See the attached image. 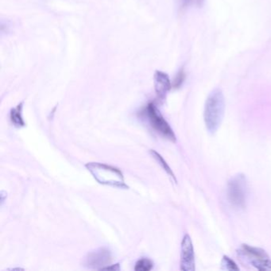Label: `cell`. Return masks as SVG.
Returning <instances> with one entry per match:
<instances>
[{"label": "cell", "instance_id": "1", "mask_svg": "<svg viewBox=\"0 0 271 271\" xmlns=\"http://www.w3.org/2000/svg\"><path fill=\"white\" fill-rule=\"evenodd\" d=\"M225 111V100L221 90L212 91L204 104V120L207 130L211 134L217 131L221 125Z\"/></svg>", "mask_w": 271, "mask_h": 271}, {"label": "cell", "instance_id": "2", "mask_svg": "<svg viewBox=\"0 0 271 271\" xmlns=\"http://www.w3.org/2000/svg\"><path fill=\"white\" fill-rule=\"evenodd\" d=\"M85 167L98 183L118 189H129V186L125 183L123 174L115 166L104 163H88Z\"/></svg>", "mask_w": 271, "mask_h": 271}, {"label": "cell", "instance_id": "3", "mask_svg": "<svg viewBox=\"0 0 271 271\" xmlns=\"http://www.w3.org/2000/svg\"><path fill=\"white\" fill-rule=\"evenodd\" d=\"M230 203L236 208H244L248 197V183L246 177L239 174L234 176L227 185Z\"/></svg>", "mask_w": 271, "mask_h": 271}, {"label": "cell", "instance_id": "4", "mask_svg": "<svg viewBox=\"0 0 271 271\" xmlns=\"http://www.w3.org/2000/svg\"><path fill=\"white\" fill-rule=\"evenodd\" d=\"M237 253L241 259L244 260L258 270H271L270 258L262 249L242 244Z\"/></svg>", "mask_w": 271, "mask_h": 271}, {"label": "cell", "instance_id": "5", "mask_svg": "<svg viewBox=\"0 0 271 271\" xmlns=\"http://www.w3.org/2000/svg\"><path fill=\"white\" fill-rule=\"evenodd\" d=\"M147 116L154 129L170 141H176V136L172 128L166 122L164 117L161 114L159 109L153 103L148 104L147 107Z\"/></svg>", "mask_w": 271, "mask_h": 271}, {"label": "cell", "instance_id": "6", "mask_svg": "<svg viewBox=\"0 0 271 271\" xmlns=\"http://www.w3.org/2000/svg\"><path fill=\"white\" fill-rule=\"evenodd\" d=\"M111 262V253L105 247L88 252L83 259L82 265L88 269H103Z\"/></svg>", "mask_w": 271, "mask_h": 271}, {"label": "cell", "instance_id": "7", "mask_svg": "<svg viewBox=\"0 0 271 271\" xmlns=\"http://www.w3.org/2000/svg\"><path fill=\"white\" fill-rule=\"evenodd\" d=\"M181 269L185 271L195 270L194 249L191 238L188 234L185 235L182 242Z\"/></svg>", "mask_w": 271, "mask_h": 271}, {"label": "cell", "instance_id": "8", "mask_svg": "<svg viewBox=\"0 0 271 271\" xmlns=\"http://www.w3.org/2000/svg\"><path fill=\"white\" fill-rule=\"evenodd\" d=\"M155 91L160 100H164L171 88L170 78L166 73L158 72L155 74Z\"/></svg>", "mask_w": 271, "mask_h": 271}, {"label": "cell", "instance_id": "9", "mask_svg": "<svg viewBox=\"0 0 271 271\" xmlns=\"http://www.w3.org/2000/svg\"><path fill=\"white\" fill-rule=\"evenodd\" d=\"M23 103H20L17 107H14L11 110L10 117L12 124L17 128L23 127L26 126V122L23 117Z\"/></svg>", "mask_w": 271, "mask_h": 271}, {"label": "cell", "instance_id": "10", "mask_svg": "<svg viewBox=\"0 0 271 271\" xmlns=\"http://www.w3.org/2000/svg\"><path fill=\"white\" fill-rule=\"evenodd\" d=\"M150 154H151V156L153 157L154 159L158 162L159 165L162 166V168L167 173L170 177H171L174 182H177V179H176L175 175H174V172H173L172 170L170 168L169 165L167 164L166 161L164 160L163 157L161 156V155H159L157 151H154V150H151L150 151Z\"/></svg>", "mask_w": 271, "mask_h": 271}, {"label": "cell", "instance_id": "11", "mask_svg": "<svg viewBox=\"0 0 271 271\" xmlns=\"http://www.w3.org/2000/svg\"><path fill=\"white\" fill-rule=\"evenodd\" d=\"M153 261L147 258H143L136 262L134 270L149 271L153 268Z\"/></svg>", "mask_w": 271, "mask_h": 271}, {"label": "cell", "instance_id": "12", "mask_svg": "<svg viewBox=\"0 0 271 271\" xmlns=\"http://www.w3.org/2000/svg\"><path fill=\"white\" fill-rule=\"evenodd\" d=\"M221 265L222 269H226V270H239V269L235 261L228 258L227 256H223Z\"/></svg>", "mask_w": 271, "mask_h": 271}, {"label": "cell", "instance_id": "13", "mask_svg": "<svg viewBox=\"0 0 271 271\" xmlns=\"http://www.w3.org/2000/svg\"><path fill=\"white\" fill-rule=\"evenodd\" d=\"M182 3V6L183 8H187L189 6H201L204 4V0H180Z\"/></svg>", "mask_w": 271, "mask_h": 271}, {"label": "cell", "instance_id": "14", "mask_svg": "<svg viewBox=\"0 0 271 271\" xmlns=\"http://www.w3.org/2000/svg\"><path fill=\"white\" fill-rule=\"evenodd\" d=\"M103 269H106V270H116L118 271L120 269V266H119V264L117 263L115 265H109L106 267L103 268Z\"/></svg>", "mask_w": 271, "mask_h": 271}]
</instances>
